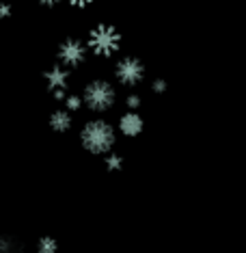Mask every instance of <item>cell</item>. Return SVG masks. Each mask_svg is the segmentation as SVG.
Segmentation results:
<instances>
[{
	"instance_id": "16",
	"label": "cell",
	"mask_w": 246,
	"mask_h": 253,
	"mask_svg": "<svg viewBox=\"0 0 246 253\" xmlns=\"http://www.w3.org/2000/svg\"><path fill=\"white\" fill-rule=\"evenodd\" d=\"M70 4H73V7H87V4H91L93 0H67Z\"/></svg>"
},
{
	"instance_id": "7",
	"label": "cell",
	"mask_w": 246,
	"mask_h": 253,
	"mask_svg": "<svg viewBox=\"0 0 246 253\" xmlns=\"http://www.w3.org/2000/svg\"><path fill=\"white\" fill-rule=\"evenodd\" d=\"M142 117L136 111H130L125 113L121 119H119V130H121V134L125 136H139L142 132Z\"/></svg>"
},
{
	"instance_id": "4",
	"label": "cell",
	"mask_w": 246,
	"mask_h": 253,
	"mask_svg": "<svg viewBox=\"0 0 246 253\" xmlns=\"http://www.w3.org/2000/svg\"><path fill=\"white\" fill-rule=\"evenodd\" d=\"M114 76L125 87H136L142 78H145V65L136 56H123L121 61L114 65Z\"/></svg>"
},
{
	"instance_id": "2",
	"label": "cell",
	"mask_w": 246,
	"mask_h": 253,
	"mask_svg": "<svg viewBox=\"0 0 246 253\" xmlns=\"http://www.w3.org/2000/svg\"><path fill=\"white\" fill-rule=\"evenodd\" d=\"M117 102V91L108 80H91V83L84 87V93H82V104L93 113H104V111H110Z\"/></svg>"
},
{
	"instance_id": "3",
	"label": "cell",
	"mask_w": 246,
	"mask_h": 253,
	"mask_svg": "<svg viewBox=\"0 0 246 253\" xmlns=\"http://www.w3.org/2000/svg\"><path fill=\"white\" fill-rule=\"evenodd\" d=\"M121 45V35L119 31L110 24H97L93 31L89 33V42H87V50H91L95 56H112Z\"/></svg>"
},
{
	"instance_id": "11",
	"label": "cell",
	"mask_w": 246,
	"mask_h": 253,
	"mask_svg": "<svg viewBox=\"0 0 246 253\" xmlns=\"http://www.w3.org/2000/svg\"><path fill=\"white\" fill-rule=\"evenodd\" d=\"M104 165H106V169H108V171H119V169L123 167L121 154H117V152H108V154H106Z\"/></svg>"
},
{
	"instance_id": "12",
	"label": "cell",
	"mask_w": 246,
	"mask_h": 253,
	"mask_svg": "<svg viewBox=\"0 0 246 253\" xmlns=\"http://www.w3.org/2000/svg\"><path fill=\"white\" fill-rule=\"evenodd\" d=\"M82 106V97L80 95H65V111H78Z\"/></svg>"
},
{
	"instance_id": "9",
	"label": "cell",
	"mask_w": 246,
	"mask_h": 253,
	"mask_svg": "<svg viewBox=\"0 0 246 253\" xmlns=\"http://www.w3.org/2000/svg\"><path fill=\"white\" fill-rule=\"evenodd\" d=\"M0 253H24V247L13 236H0Z\"/></svg>"
},
{
	"instance_id": "18",
	"label": "cell",
	"mask_w": 246,
	"mask_h": 253,
	"mask_svg": "<svg viewBox=\"0 0 246 253\" xmlns=\"http://www.w3.org/2000/svg\"><path fill=\"white\" fill-rule=\"evenodd\" d=\"M52 95H54V100H65V95H67V93H65V91H54Z\"/></svg>"
},
{
	"instance_id": "15",
	"label": "cell",
	"mask_w": 246,
	"mask_h": 253,
	"mask_svg": "<svg viewBox=\"0 0 246 253\" xmlns=\"http://www.w3.org/2000/svg\"><path fill=\"white\" fill-rule=\"evenodd\" d=\"M9 15H11V4L0 2V18H9Z\"/></svg>"
},
{
	"instance_id": "8",
	"label": "cell",
	"mask_w": 246,
	"mask_h": 253,
	"mask_svg": "<svg viewBox=\"0 0 246 253\" xmlns=\"http://www.w3.org/2000/svg\"><path fill=\"white\" fill-rule=\"evenodd\" d=\"M50 128L54 132H67L71 128V113L65 108H59L50 115Z\"/></svg>"
},
{
	"instance_id": "13",
	"label": "cell",
	"mask_w": 246,
	"mask_h": 253,
	"mask_svg": "<svg viewBox=\"0 0 246 253\" xmlns=\"http://www.w3.org/2000/svg\"><path fill=\"white\" fill-rule=\"evenodd\" d=\"M125 104H128L130 111H136V108H139V106L142 104V100H141L139 95H128V100H125Z\"/></svg>"
},
{
	"instance_id": "6",
	"label": "cell",
	"mask_w": 246,
	"mask_h": 253,
	"mask_svg": "<svg viewBox=\"0 0 246 253\" xmlns=\"http://www.w3.org/2000/svg\"><path fill=\"white\" fill-rule=\"evenodd\" d=\"M43 80L45 87L52 93L54 91H67V87H70V70H65L63 65H52L43 74Z\"/></svg>"
},
{
	"instance_id": "17",
	"label": "cell",
	"mask_w": 246,
	"mask_h": 253,
	"mask_svg": "<svg viewBox=\"0 0 246 253\" xmlns=\"http://www.w3.org/2000/svg\"><path fill=\"white\" fill-rule=\"evenodd\" d=\"M39 2H41L43 7H56V4H59L61 0H39Z\"/></svg>"
},
{
	"instance_id": "14",
	"label": "cell",
	"mask_w": 246,
	"mask_h": 253,
	"mask_svg": "<svg viewBox=\"0 0 246 253\" xmlns=\"http://www.w3.org/2000/svg\"><path fill=\"white\" fill-rule=\"evenodd\" d=\"M151 89L156 91V93H162V91L167 89V83H164V80H160V78H158V80H153V87H151Z\"/></svg>"
},
{
	"instance_id": "1",
	"label": "cell",
	"mask_w": 246,
	"mask_h": 253,
	"mask_svg": "<svg viewBox=\"0 0 246 253\" xmlns=\"http://www.w3.org/2000/svg\"><path fill=\"white\" fill-rule=\"evenodd\" d=\"M114 141H117V132L104 119H93L87 122L84 128L80 130V143L89 154H108L112 152Z\"/></svg>"
},
{
	"instance_id": "5",
	"label": "cell",
	"mask_w": 246,
	"mask_h": 253,
	"mask_svg": "<svg viewBox=\"0 0 246 253\" xmlns=\"http://www.w3.org/2000/svg\"><path fill=\"white\" fill-rule=\"evenodd\" d=\"M87 54H89V50H87V43H82L80 39H65L61 45H59V61H61V65L65 67H73L76 70L78 65H82L84 61H87Z\"/></svg>"
},
{
	"instance_id": "10",
	"label": "cell",
	"mask_w": 246,
	"mask_h": 253,
	"mask_svg": "<svg viewBox=\"0 0 246 253\" xmlns=\"http://www.w3.org/2000/svg\"><path fill=\"white\" fill-rule=\"evenodd\" d=\"M37 251L39 253H56L59 251V243L52 236H43V238L37 240Z\"/></svg>"
}]
</instances>
